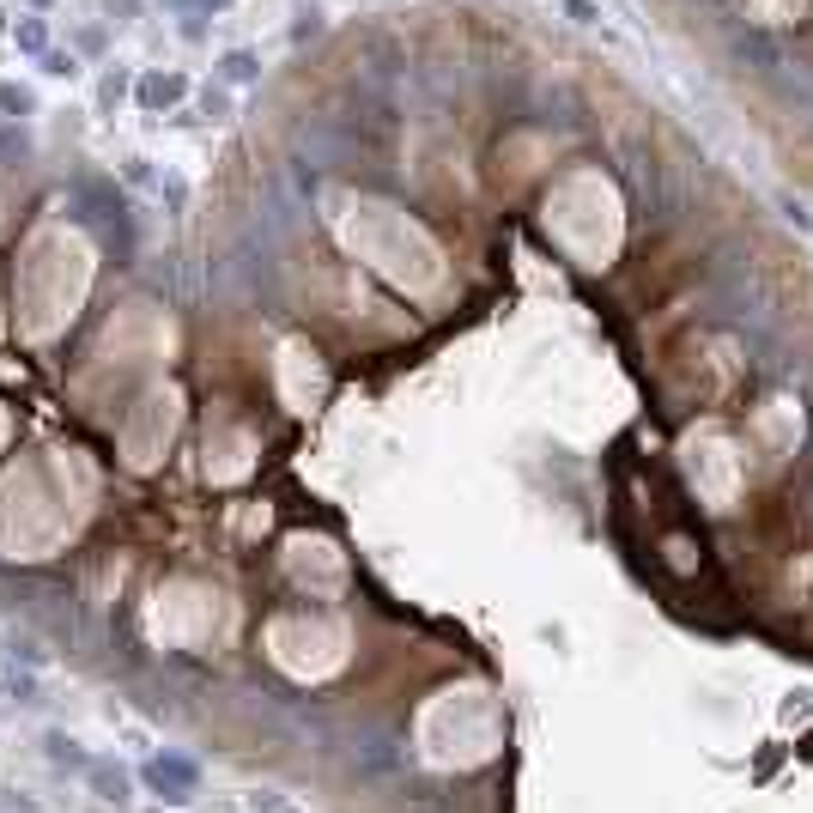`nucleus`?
<instances>
[{"label":"nucleus","mask_w":813,"mask_h":813,"mask_svg":"<svg viewBox=\"0 0 813 813\" xmlns=\"http://www.w3.org/2000/svg\"><path fill=\"white\" fill-rule=\"evenodd\" d=\"M425 753L449 735V741H462V746H449L443 753V765H468V759H486L492 753V741H498V722H492V698L486 692H443L438 704L425 711Z\"/></svg>","instance_id":"obj_1"},{"label":"nucleus","mask_w":813,"mask_h":813,"mask_svg":"<svg viewBox=\"0 0 813 813\" xmlns=\"http://www.w3.org/2000/svg\"><path fill=\"white\" fill-rule=\"evenodd\" d=\"M189 92V79H176V73H152V79H140V103L146 109H165V103H176Z\"/></svg>","instance_id":"obj_2"},{"label":"nucleus","mask_w":813,"mask_h":813,"mask_svg":"<svg viewBox=\"0 0 813 813\" xmlns=\"http://www.w3.org/2000/svg\"><path fill=\"white\" fill-rule=\"evenodd\" d=\"M225 79H231V85H249V79H262V61H255V55H249V49H231V55H225Z\"/></svg>","instance_id":"obj_3"},{"label":"nucleus","mask_w":813,"mask_h":813,"mask_svg":"<svg viewBox=\"0 0 813 813\" xmlns=\"http://www.w3.org/2000/svg\"><path fill=\"white\" fill-rule=\"evenodd\" d=\"M12 43H19V49H31V55H49V31H43L36 19H25V25H12Z\"/></svg>","instance_id":"obj_4"},{"label":"nucleus","mask_w":813,"mask_h":813,"mask_svg":"<svg viewBox=\"0 0 813 813\" xmlns=\"http://www.w3.org/2000/svg\"><path fill=\"white\" fill-rule=\"evenodd\" d=\"M0 109H6V116H25V109H31V92H25V85H0Z\"/></svg>","instance_id":"obj_5"},{"label":"nucleus","mask_w":813,"mask_h":813,"mask_svg":"<svg viewBox=\"0 0 813 813\" xmlns=\"http://www.w3.org/2000/svg\"><path fill=\"white\" fill-rule=\"evenodd\" d=\"M43 73H55V79H73V55H55V49H49V55H43Z\"/></svg>","instance_id":"obj_6"}]
</instances>
